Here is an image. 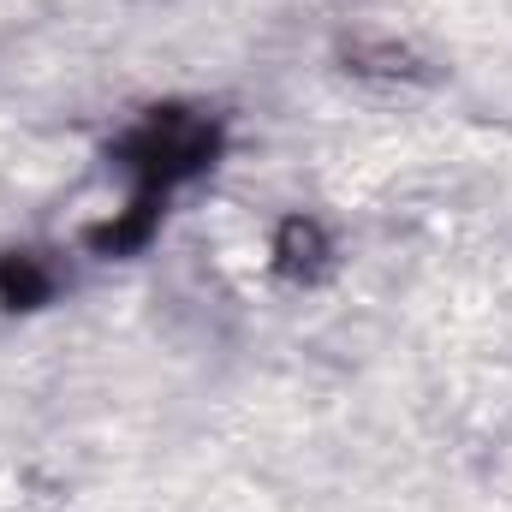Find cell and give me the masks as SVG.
<instances>
[{"mask_svg": "<svg viewBox=\"0 0 512 512\" xmlns=\"http://www.w3.org/2000/svg\"><path fill=\"white\" fill-rule=\"evenodd\" d=\"M126 155H131V167H137V179H143V197L155 203V191L179 185L185 173H197L215 155V126H203L185 108H167V114H149L137 126V137L126 143Z\"/></svg>", "mask_w": 512, "mask_h": 512, "instance_id": "1", "label": "cell"}, {"mask_svg": "<svg viewBox=\"0 0 512 512\" xmlns=\"http://www.w3.org/2000/svg\"><path fill=\"white\" fill-rule=\"evenodd\" d=\"M322 227H310V221H286V233H280V268L286 274H316L322 268Z\"/></svg>", "mask_w": 512, "mask_h": 512, "instance_id": "2", "label": "cell"}, {"mask_svg": "<svg viewBox=\"0 0 512 512\" xmlns=\"http://www.w3.org/2000/svg\"><path fill=\"white\" fill-rule=\"evenodd\" d=\"M48 292V274L36 268V256H0V298L18 310V304H36Z\"/></svg>", "mask_w": 512, "mask_h": 512, "instance_id": "3", "label": "cell"}]
</instances>
